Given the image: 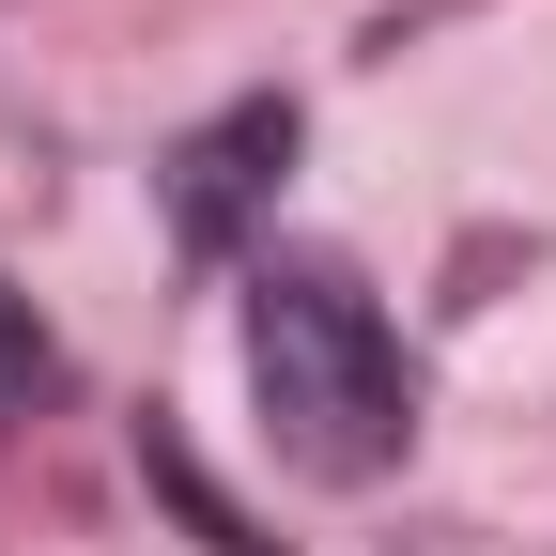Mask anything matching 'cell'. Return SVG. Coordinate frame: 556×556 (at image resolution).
Listing matches in <instances>:
<instances>
[{
    "instance_id": "obj_1",
    "label": "cell",
    "mask_w": 556,
    "mask_h": 556,
    "mask_svg": "<svg viewBox=\"0 0 556 556\" xmlns=\"http://www.w3.org/2000/svg\"><path fill=\"white\" fill-rule=\"evenodd\" d=\"M248 387H263L278 464H309V479H387L417 448L402 340L371 325L356 278H325V263H263L248 278Z\"/></svg>"
},
{
    "instance_id": "obj_2",
    "label": "cell",
    "mask_w": 556,
    "mask_h": 556,
    "mask_svg": "<svg viewBox=\"0 0 556 556\" xmlns=\"http://www.w3.org/2000/svg\"><path fill=\"white\" fill-rule=\"evenodd\" d=\"M263 155H294V109H232V124L186 155V232H201V248L232 232V201L263 186Z\"/></svg>"
},
{
    "instance_id": "obj_3",
    "label": "cell",
    "mask_w": 556,
    "mask_h": 556,
    "mask_svg": "<svg viewBox=\"0 0 556 556\" xmlns=\"http://www.w3.org/2000/svg\"><path fill=\"white\" fill-rule=\"evenodd\" d=\"M31 387H47V340H31V325H16V309H0V417H16V402H31Z\"/></svg>"
}]
</instances>
